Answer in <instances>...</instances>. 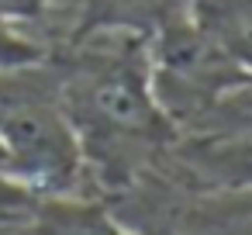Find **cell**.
Wrapping results in <instances>:
<instances>
[{
    "label": "cell",
    "instance_id": "6da1fadb",
    "mask_svg": "<svg viewBox=\"0 0 252 235\" xmlns=\"http://www.w3.org/2000/svg\"><path fill=\"white\" fill-rule=\"evenodd\" d=\"M49 63L97 197L128 190L162 163L180 132L152 94L145 32L94 28L52 49Z\"/></svg>",
    "mask_w": 252,
    "mask_h": 235
},
{
    "label": "cell",
    "instance_id": "3957f363",
    "mask_svg": "<svg viewBox=\"0 0 252 235\" xmlns=\"http://www.w3.org/2000/svg\"><path fill=\"white\" fill-rule=\"evenodd\" d=\"M25 235H135L118 214L90 190L35 197L28 207Z\"/></svg>",
    "mask_w": 252,
    "mask_h": 235
},
{
    "label": "cell",
    "instance_id": "8992f818",
    "mask_svg": "<svg viewBox=\"0 0 252 235\" xmlns=\"http://www.w3.org/2000/svg\"><path fill=\"white\" fill-rule=\"evenodd\" d=\"M35 194H28L25 187H18L7 173V156H4V145H0V207H32Z\"/></svg>",
    "mask_w": 252,
    "mask_h": 235
},
{
    "label": "cell",
    "instance_id": "5b68a950",
    "mask_svg": "<svg viewBox=\"0 0 252 235\" xmlns=\"http://www.w3.org/2000/svg\"><path fill=\"white\" fill-rule=\"evenodd\" d=\"M52 49L45 42H35L28 35H21L7 18H0V73L7 69H21V66H35L49 56Z\"/></svg>",
    "mask_w": 252,
    "mask_h": 235
},
{
    "label": "cell",
    "instance_id": "7a4b0ae2",
    "mask_svg": "<svg viewBox=\"0 0 252 235\" xmlns=\"http://www.w3.org/2000/svg\"><path fill=\"white\" fill-rule=\"evenodd\" d=\"M0 145L7 173L35 197L83 190L87 169L76 132L59 104L49 56L0 73Z\"/></svg>",
    "mask_w": 252,
    "mask_h": 235
},
{
    "label": "cell",
    "instance_id": "277c9868",
    "mask_svg": "<svg viewBox=\"0 0 252 235\" xmlns=\"http://www.w3.org/2000/svg\"><path fill=\"white\" fill-rule=\"evenodd\" d=\"M187 14L218 52L252 73V0H190Z\"/></svg>",
    "mask_w": 252,
    "mask_h": 235
}]
</instances>
